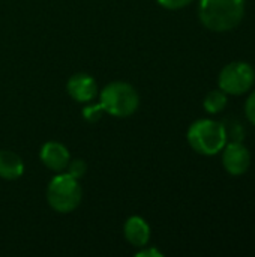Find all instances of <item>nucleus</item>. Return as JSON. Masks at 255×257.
<instances>
[{
    "label": "nucleus",
    "mask_w": 255,
    "mask_h": 257,
    "mask_svg": "<svg viewBox=\"0 0 255 257\" xmlns=\"http://www.w3.org/2000/svg\"><path fill=\"white\" fill-rule=\"evenodd\" d=\"M104 113H105V110L101 104H90L83 108V117L89 123H96L98 120H101Z\"/></svg>",
    "instance_id": "12"
},
{
    "label": "nucleus",
    "mask_w": 255,
    "mask_h": 257,
    "mask_svg": "<svg viewBox=\"0 0 255 257\" xmlns=\"http://www.w3.org/2000/svg\"><path fill=\"white\" fill-rule=\"evenodd\" d=\"M66 170H68V175H71L72 178L80 181L86 175V172H87V164L81 158L69 160V163L66 166Z\"/></svg>",
    "instance_id": "13"
},
{
    "label": "nucleus",
    "mask_w": 255,
    "mask_h": 257,
    "mask_svg": "<svg viewBox=\"0 0 255 257\" xmlns=\"http://www.w3.org/2000/svg\"><path fill=\"white\" fill-rule=\"evenodd\" d=\"M255 81L252 66L245 62L228 63L219 74V89L228 95H242L248 92Z\"/></svg>",
    "instance_id": "5"
},
{
    "label": "nucleus",
    "mask_w": 255,
    "mask_h": 257,
    "mask_svg": "<svg viewBox=\"0 0 255 257\" xmlns=\"http://www.w3.org/2000/svg\"><path fill=\"white\" fill-rule=\"evenodd\" d=\"M123 235H125V239L132 247L141 248V247H146L150 241V227L144 218L134 215L125 221Z\"/></svg>",
    "instance_id": "9"
},
{
    "label": "nucleus",
    "mask_w": 255,
    "mask_h": 257,
    "mask_svg": "<svg viewBox=\"0 0 255 257\" xmlns=\"http://www.w3.org/2000/svg\"><path fill=\"white\" fill-rule=\"evenodd\" d=\"M245 111H246L248 120H249L252 125H255V90L249 95V98H248V101H246Z\"/></svg>",
    "instance_id": "15"
},
{
    "label": "nucleus",
    "mask_w": 255,
    "mask_h": 257,
    "mask_svg": "<svg viewBox=\"0 0 255 257\" xmlns=\"http://www.w3.org/2000/svg\"><path fill=\"white\" fill-rule=\"evenodd\" d=\"M188 143L201 155H216L227 145V130L222 123L212 119H200L188 130Z\"/></svg>",
    "instance_id": "2"
},
{
    "label": "nucleus",
    "mask_w": 255,
    "mask_h": 257,
    "mask_svg": "<svg viewBox=\"0 0 255 257\" xmlns=\"http://www.w3.org/2000/svg\"><path fill=\"white\" fill-rule=\"evenodd\" d=\"M164 254L158 250V248H155V247H141V250L140 251H137V257H162Z\"/></svg>",
    "instance_id": "16"
},
{
    "label": "nucleus",
    "mask_w": 255,
    "mask_h": 257,
    "mask_svg": "<svg viewBox=\"0 0 255 257\" xmlns=\"http://www.w3.org/2000/svg\"><path fill=\"white\" fill-rule=\"evenodd\" d=\"M24 172L23 160L12 151H0V178L6 181L18 179Z\"/></svg>",
    "instance_id": "10"
},
{
    "label": "nucleus",
    "mask_w": 255,
    "mask_h": 257,
    "mask_svg": "<svg viewBox=\"0 0 255 257\" xmlns=\"http://www.w3.org/2000/svg\"><path fill=\"white\" fill-rule=\"evenodd\" d=\"M99 104L105 113L114 117H128L140 105V96L135 87L126 81H113L99 93Z\"/></svg>",
    "instance_id": "3"
},
{
    "label": "nucleus",
    "mask_w": 255,
    "mask_h": 257,
    "mask_svg": "<svg viewBox=\"0 0 255 257\" xmlns=\"http://www.w3.org/2000/svg\"><path fill=\"white\" fill-rule=\"evenodd\" d=\"M83 199V190L78 179L68 173L54 176L47 188V202L50 208L59 214H69L75 211Z\"/></svg>",
    "instance_id": "4"
},
{
    "label": "nucleus",
    "mask_w": 255,
    "mask_h": 257,
    "mask_svg": "<svg viewBox=\"0 0 255 257\" xmlns=\"http://www.w3.org/2000/svg\"><path fill=\"white\" fill-rule=\"evenodd\" d=\"M66 90L74 101L87 104L98 96V83L89 74L80 72V74H74L68 80Z\"/></svg>",
    "instance_id": "7"
},
{
    "label": "nucleus",
    "mask_w": 255,
    "mask_h": 257,
    "mask_svg": "<svg viewBox=\"0 0 255 257\" xmlns=\"http://www.w3.org/2000/svg\"><path fill=\"white\" fill-rule=\"evenodd\" d=\"M194 0H158V3L165 8V9H171V11H176V9H182L185 6H188L189 3H192Z\"/></svg>",
    "instance_id": "14"
},
{
    "label": "nucleus",
    "mask_w": 255,
    "mask_h": 257,
    "mask_svg": "<svg viewBox=\"0 0 255 257\" xmlns=\"http://www.w3.org/2000/svg\"><path fill=\"white\" fill-rule=\"evenodd\" d=\"M222 164L230 175L240 176L249 169L251 154L246 149V146H243L240 142H231L224 146Z\"/></svg>",
    "instance_id": "6"
},
{
    "label": "nucleus",
    "mask_w": 255,
    "mask_h": 257,
    "mask_svg": "<svg viewBox=\"0 0 255 257\" xmlns=\"http://www.w3.org/2000/svg\"><path fill=\"white\" fill-rule=\"evenodd\" d=\"M39 157H41L42 164L47 169L57 172V173L66 170V166L71 160L69 151L66 149L65 145H62L59 142H47L42 146Z\"/></svg>",
    "instance_id": "8"
},
{
    "label": "nucleus",
    "mask_w": 255,
    "mask_h": 257,
    "mask_svg": "<svg viewBox=\"0 0 255 257\" xmlns=\"http://www.w3.org/2000/svg\"><path fill=\"white\" fill-rule=\"evenodd\" d=\"M245 0H200L198 15L204 27L213 32H228L243 18Z\"/></svg>",
    "instance_id": "1"
},
{
    "label": "nucleus",
    "mask_w": 255,
    "mask_h": 257,
    "mask_svg": "<svg viewBox=\"0 0 255 257\" xmlns=\"http://www.w3.org/2000/svg\"><path fill=\"white\" fill-rule=\"evenodd\" d=\"M204 110L207 113H212V114H216L219 111H222L227 105V93L222 92L221 89H216V90H212L206 95L204 98Z\"/></svg>",
    "instance_id": "11"
}]
</instances>
